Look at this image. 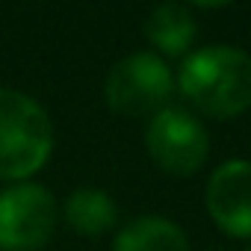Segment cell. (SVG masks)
I'll use <instances>...</instances> for the list:
<instances>
[{"label":"cell","instance_id":"5","mask_svg":"<svg viewBox=\"0 0 251 251\" xmlns=\"http://www.w3.org/2000/svg\"><path fill=\"white\" fill-rule=\"evenodd\" d=\"M207 130L186 109L166 106L148 124V151L172 175L195 172L207 157Z\"/></svg>","mask_w":251,"mask_h":251},{"label":"cell","instance_id":"7","mask_svg":"<svg viewBox=\"0 0 251 251\" xmlns=\"http://www.w3.org/2000/svg\"><path fill=\"white\" fill-rule=\"evenodd\" d=\"M112 251H192L186 233L160 216H142L130 222L118 236Z\"/></svg>","mask_w":251,"mask_h":251},{"label":"cell","instance_id":"6","mask_svg":"<svg viewBox=\"0 0 251 251\" xmlns=\"http://www.w3.org/2000/svg\"><path fill=\"white\" fill-rule=\"evenodd\" d=\"M207 210L222 230L251 236V160H227L213 172Z\"/></svg>","mask_w":251,"mask_h":251},{"label":"cell","instance_id":"10","mask_svg":"<svg viewBox=\"0 0 251 251\" xmlns=\"http://www.w3.org/2000/svg\"><path fill=\"white\" fill-rule=\"evenodd\" d=\"M248 251H251V248H248Z\"/></svg>","mask_w":251,"mask_h":251},{"label":"cell","instance_id":"2","mask_svg":"<svg viewBox=\"0 0 251 251\" xmlns=\"http://www.w3.org/2000/svg\"><path fill=\"white\" fill-rule=\"evenodd\" d=\"M53 151L48 112L15 89H0V180H21L39 172Z\"/></svg>","mask_w":251,"mask_h":251},{"label":"cell","instance_id":"9","mask_svg":"<svg viewBox=\"0 0 251 251\" xmlns=\"http://www.w3.org/2000/svg\"><path fill=\"white\" fill-rule=\"evenodd\" d=\"M65 219L68 225L83 236H100L115 225V204L100 189H77L65 201Z\"/></svg>","mask_w":251,"mask_h":251},{"label":"cell","instance_id":"3","mask_svg":"<svg viewBox=\"0 0 251 251\" xmlns=\"http://www.w3.org/2000/svg\"><path fill=\"white\" fill-rule=\"evenodd\" d=\"M172 71L157 53H130L106 77V103L118 115H157L172 95Z\"/></svg>","mask_w":251,"mask_h":251},{"label":"cell","instance_id":"4","mask_svg":"<svg viewBox=\"0 0 251 251\" xmlns=\"http://www.w3.org/2000/svg\"><path fill=\"white\" fill-rule=\"evenodd\" d=\"M56 201L39 183H18L0 192V248L36 251L56 227Z\"/></svg>","mask_w":251,"mask_h":251},{"label":"cell","instance_id":"1","mask_svg":"<svg viewBox=\"0 0 251 251\" xmlns=\"http://www.w3.org/2000/svg\"><path fill=\"white\" fill-rule=\"evenodd\" d=\"M180 89L207 115H239L251 106V56L230 45L201 48L183 62Z\"/></svg>","mask_w":251,"mask_h":251},{"label":"cell","instance_id":"8","mask_svg":"<svg viewBox=\"0 0 251 251\" xmlns=\"http://www.w3.org/2000/svg\"><path fill=\"white\" fill-rule=\"evenodd\" d=\"M145 36L166 53H183L195 39V21L186 6L160 3L145 21Z\"/></svg>","mask_w":251,"mask_h":251}]
</instances>
